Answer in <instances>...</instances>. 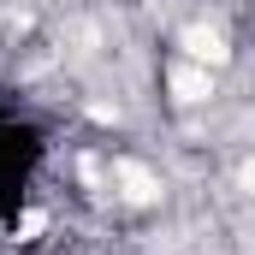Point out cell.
<instances>
[{
	"mask_svg": "<svg viewBox=\"0 0 255 255\" xmlns=\"http://www.w3.org/2000/svg\"><path fill=\"white\" fill-rule=\"evenodd\" d=\"M113 178H119V196H125V202H136V208L160 196V184H154V178H148L136 160H119V166H113Z\"/></svg>",
	"mask_w": 255,
	"mask_h": 255,
	"instance_id": "2",
	"label": "cell"
},
{
	"mask_svg": "<svg viewBox=\"0 0 255 255\" xmlns=\"http://www.w3.org/2000/svg\"><path fill=\"white\" fill-rule=\"evenodd\" d=\"M172 95H178L184 107H196V101L214 95V77H208L202 65H184V71H172Z\"/></svg>",
	"mask_w": 255,
	"mask_h": 255,
	"instance_id": "3",
	"label": "cell"
},
{
	"mask_svg": "<svg viewBox=\"0 0 255 255\" xmlns=\"http://www.w3.org/2000/svg\"><path fill=\"white\" fill-rule=\"evenodd\" d=\"M178 42H184V54H190L196 65H226V36H220V30H208V24H190Z\"/></svg>",
	"mask_w": 255,
	"mask_h": 255,
	"instance_id": "1",
	"label": "cell"
}]
</instances>
